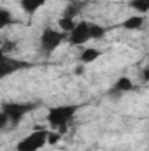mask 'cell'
I'll list each match as a JSON object with an SVG mask.
<instances>
[{
	"label": "cell",
	"mask_w": 149,
	"mask_h": 151,
	"mask_svg": "<svg viewBox=\"0 0 149 151\" xmlns=\"http://www.w3.org/2000/svg\"><path fill=\"white\" fill-rule=\"evenodd\" d=\"M132 81L126 77V76H123V77H119L117 79V83L114 84V90L116 91H128V90H132Z\"/></svg>",
	"instance_id": "cell-8"
},
{
	"label": "cell",
	"mask_w": 149,
	"mask_h": 151,
	"mask_svg": "<svg viewBox=\"0 0 149 151\" xmlns=\"http://www.w3.org/2000/svg\"><path fill=\"white\" fill-rule=\"evenodd\" d=\"M44 146H47V132L46 130H37L28 134L23 141L18 142L16 150L18 151H39Z\"/></svg>",
	"instance_id": "cell-3"
},
{
	"label": "cell",
	"mask_w": 149,
	"mask_h": 151,
	"mask_svg": "<svg viewBox=\"0 0 149 151\" xmlns=\"http://www.w3.org/2000/svg\"><path fill=\"white\" fill-rule=\"evenodd\" d=\"M104 32H105V30H104L102 27L95 25V23L81 21V23L75 25V28L69 34V40H70V44H74V46H82V44H86V42H90V40H93V39L102 37Z\"/></svg>",
	"instance_id": "cell-1"
},
{
	"label": "cell",
	"mask_w": 149,
	"mask_h": 151,
	"mask_svg": "<svg viewBox=\"0 0 149 151\" xmlns=\"http://www.w3.org/2000/svg\"><path fill=\"white\" fill-rule=\"evenodd\" d=\"M65 37V34L62 32V30H54V28H46L44 32H42V37H40V44H42V47L46 49V51H53V49H56L60 44H62V40Z\"/></svg>",
	"instance_id": "cell-4"
},
{
	"label": "cell",
	"mask_w": 149,
	"mask_h": 151,
	"mask_svg": "<svg viewBox=\"0 0 149 151\" xmlns=\"http://www.w3.org/2000/svg\"><path fill=\"white\" fill-rule=\"evenodd\" d=\"M142 25H144V18H142V14L132 16V18H128V19L123 23V27H125L126 30H137V28H140Z\"/></svg>",
	"instance_id": "cell-7"
},
{
	"label": "cell",
	"mask_w": 149,
	"mask_h": 151,
	"mask_svg": "<svg viewBox=\"0 0 149 151\" xmlns=\"http://www.w3.org/2000/svg\"><path fill=\"white\" fill-rule=\"evenodd\" d=\"M142 74H144V79L149 81V69H144V72H142Z\"/></svg>",
	"instance_id": "cell-10"
},
{
	"label": "cell",
	"mask_w": 149,
	"mask_h": 151,
	"mask_svg": "<svg viewBox=\"0 0 149 151\" xmlns=\"http://www.w3.org/2000/svg\"><path fill=\"white\" fill-rule=\"evenodd\" d=\"M47 0H19V5H21V9L23 11H27V12H35L39 7H42L44 4H46Z\"/></svg>",
	"instance_id": "cell-5"
},
{
	"label": "cell",
	"mask_w": 149,
	"mask_h": 151,
	"mask_svg": "<svg viewBox=\"0 0 149 151\" xmlns=\"http://www.w3.org/2000/svg\"><path fill=\"white\" fill-rule=\"evenodd\" d=\"M98 56H100V51L98 49H95V47H84L82 53H81V62L82 63H91Z\"/></svg>",
	"instance_id": "cell-6"
},
{
	"label": "cell",
	"mask_w": 149,
	"mask_h": 151,
	"mask_svg": "<svg viewBox=\"0 0 149 151\" xmlns=\"http://www.w3.org/2000/svg\"><path fill=\"white\" fill-rule=\"evenodd\" d=\"M130 5H132L135 11H139L140 14H144V12L149 11V0H132Z\"/></svg>",
	"instance_id": "cell-9"
},
{
	"label": "cell",
	"mask_w": 149,
	"mask_h": 151,
	"mask_svg": "<svg viewBox=\"0 0 149 151\" xmlns=\"http://www.w3.org/2000/svg\"><path fill=\"white\" fill-rule=\"evenodd\" d=\"M74 113H75L74 106H56L47 113V121H49L53 130H58L60 134H65V128L70 123Z\"/></svg>",
	"instance_id": "cell-2"
}]
</instances>
